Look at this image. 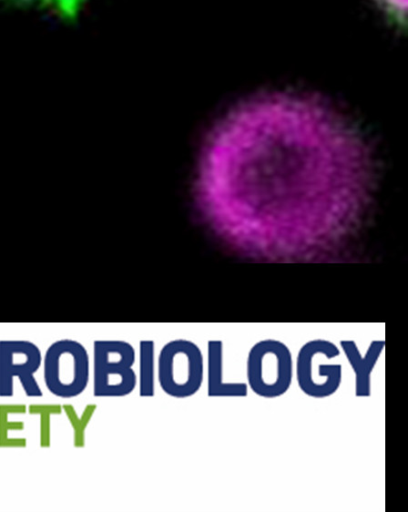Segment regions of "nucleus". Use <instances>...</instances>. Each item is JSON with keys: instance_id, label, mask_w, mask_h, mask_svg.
Segmentation results:
<instances>
[{"instance_id": "obj_1", "label": "nucleus", "mask_w": 408, "mask_h": 512, "mask_svg": "<svg viewBox=\"0 0 408 512\" xmlns=\"http://www.w3.org/2000/svg\"><path fill=\"white\" fill-rule=\"evenodd\" d=\"M367 180L362 145L345 126L311 101L273 96L219 127L203 162L200 197L233 242L294 256L346 233Z\"/></svg>"}, {"instance_id": "obj_2", "label": "nucleus", "mask_w": 408, "mask_h": 512, "mask_svg": "<svg viewBox=\"0 0 408 512\" xmlns=\"http://www.w3.org/2000/svg\"><path fill=\"white\" fill-rule=\"evenodd\" d=\"M293 377L294 359L285 342L264 338L250 347L246 383L255 395L265 399L281 397L289 391Z\"/></svg>"}, {"instance_id": "obj_3", "label": "nucleus", "mask_w": 408, "mask_h": 512, "mask_svg": "<svg viewBox=\"0 0 408 512\" xmlns=\"http://www.w3.org/2000/svg\"><path fill=\"white\" fill-rule=\"evenodd\" d=\"M157 379L162 391L176 399L194 396L205 378V359L194 341L175 338L166 342L157 358Z\"/></svg>"}, {"instance_id": "obj_4", "label": "nucleus", "mask_w": 408, "mask_h": 512, "mask_svg": "<svg viewBox=\"0 0 408 512\" xmlns=\"http://www.w3.org/2000/svg\"><path fill=\"white\" fill-rule=\"evenodd\" d=\"M43 381L54 396L71 399L81 395L90 380V358L78 340L61 338L53 341L42 359Z\"/></svg>"}, {"instance_id": "obj_5", "label": "nucleus", "mask_w": 408, "mask_h": 512, "mask_svg": "<svg viewBox=\"0 0 408 512\" xmlns=\"http://www.w3.org/2000/svg\"><path fill=\"white\" fill-rule=\"evenodd\" d=\"M92 350L93 395L99 398L130 395L137 385L133 369L136 360L134 346L120 339H96Z\"/></svg>"}, {"instance_id": "obj_6", "label": "nucleus", "mask_w": 408, "mask_h": 512, "mask_svg": "<svg viewBox=\"0 0 408 512\" xmlns=\"http://www.w3.org/2000/svg\"><path fill=\"white\" fill-rule=\"evenodd\" d=\"M322 353H331L339 357L341 350L331 340L313 338L300 346L294 365L300 391L314 399H325L334 395L339 390L343 378L340 363L318 361Z\"/></svg>"}, {"instance_id": "obj_7", "label": "nucleus", "mask_w": 408, "mask_h": 512, "mask_svg": "<svg viewBox=\"0 0 408 512\" xmlns=\"http://www.w3.org/2000/svg\"><path fill=\"white\" fill-rule=\"evenodd\" d=\"M42 359L40 348L30 340H0V397H13L15 378L27 397H42L43 392L35 377L42 366Z\"/></svg>"}, {"instance_id": "obj_8", "label": "nucleus", "mask_w": 408, "mask_h": 512, "mask_svg": "<svg viewBox=\"0 0 408 512\" xmlns=\"http://www.w3.org/2000/svg\"><path fill=\"white\" fill-rule=\"evenodd\" d=\"M339 348L344 353L348 364L354 372V394L357 398L371 396V376L384 349V339L370 341L364 354L361 353L354 339H341Z\"/></svg>"}, {"instance_id": "obj_9", "label": "nucleus", "mask_w": 408, "mask_h": 512, "mask_svg": "<svg viewBox=\"0 0 408 512\" xmlns=\"http://www.w3.org/2000/svg\"><path fill=\"white\" fill-rule=\"evenodd\" d=\"M224 343L221 339L207 341L206 383L211 398H242L248 395L246 382H227L223 379Z\"/></svg>"}, {"instance_id": "obj_10", "label": "nucleus", "mask_w": 408, "mask_h": 512, "mask_svg": "<svg viewBox=\"0 0 408 512\" xmlns=\"http://www.w3.org/2000/svg\"><path fill=\"white\" fill-rule=\"evenodd\" d=\"M138 392L142 398H150L155 395V377L157 363L155 359V341L141 339L138 343Z\"/></svg>"}, {"instance_id": "obj_11", "label": "nucleus", "mask_w": 408, "mask_h": 512, "mask_svg": "<svg viewBox=\"0 0 408 512\" xmlns=\"http://www.w3.org/2000/svg\"><path fill=\"white\" fill-rule=\"evenodd\" d=\"M26 414L27 405L24 403H0V448H25L27 438L11 437V431H22L25 422L22 420H11L12 414Z\"/></svg>"}, {"instance_id": "obj_12", "label": "nucleus", "mask_w": 408, "mask_h": 512, "mask_svg": "<svg viewBox=\"0 0 408 512\" xmlns=\"http://www.w3.org/2000/svg\"><path fill=\"white\" fill-rule=\"evenodd\" d=\"M62 409L73 431L74 447L84 448L86 444V430L97 410V404H86L81 414L77 412L75 406L71 403H63Z\"/></svg>"}, {"instance_id": "obj_13", "label": "nucleus", "mask_w": 408, "mask_h": 512, "mask_svg": "<svg viewBox=\"0 0 408 512\" xmlns=\"http://www.w3.org/2000/svg\"><path fill=\"white\" fill-rule=\"evenodd\" d=\"M60 403H31L27 405V413L39 417V444L42 448H50L52 439V417L62 414Z\"/></svg>"}, {"instance_id": "obj_14", "label": "nucleus", "mask_w": 408, "mask_h": 512, "mask_svg": "<svg viewBox=\"0 0 408 512\" xmlns=\"http://www.w3.org/2000/svg\"><path fill=\"white\" fill-rule=\"evenodd\" d=\"M396 15L406 11L407 0H382Z\"/></svg>"}]
</instances>
